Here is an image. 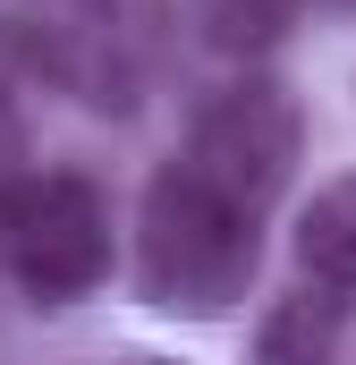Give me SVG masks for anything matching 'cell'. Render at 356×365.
I'll list each match as a JSON object with an SVG mask.
<instances>
[{"label": "cell", "instance_id": "2", "mask_svg": "<svg viewBox=\"0 0 356 365\" xmlns=\"http://www.w3.org/2000/svg\"><path fill=\"white\" fill-rule=\"evenodd\" d=\"M119 264L110 204L77 170H9L0 179V280L26 306H77Z\"/></svg>", "mask_w": 356, "mask_h": 365}, {"label": "cell", "instance_id": "5", "mask_svg": "<svg viewBox=\"0 0 356 365\" xmlns=\"http://www.w3.org/2000/svg\"><path fill=\"white\" fill-rule=\"evenodd\" d=\"M288 255H297V272H305V280H323V289L356 297V170L323 179L305 204H297Z\"/></svg>", "mask_w": 356, "mask_h": 365}, {"label": "cell", "instance_id": "1", "mask_svg": "<svg viewBox=\"0 0 356 365\" xmlns=\"http://www.w3.org/2000/svg\"><path fill=\"white\" fill-rule=\"evenodd\" d=\"M255 272H263V212H246L170 153L136 195V297L153 314L212 323L255 289Z\"/></svg>", "mask_w": 356, "mask_h": 365}, {"label": "cell", "instance_id": "3", "mask_svg": "<svg viewBox=\"0 0 356 365\" xmlns=\"http://www.w3.org/2000/svg\"><path fill=\"white\" fill-rule=\"evenodd\" d=\"M178 162L204 170L221 195H238L246 212L271 221V204L288 195L297 162H305V110H297V93L280 86V77L246 68V77H229V86H212L195 102Z\"/></svg>", "mask_w": 356, "mask_h": 365}, {"label": "cell", "instance_id": "8", "mask_svg": "<svg viewBox=\"0 0 356 365\" xmlns=\"http://www.w3.org/2000/svg\"><path fill=\"white\" fill-rule=\"evenodd\" d=\"M331 9H356V0H331Z\"/></svg>", "mask_w": 356, "mask_h": 365}, {"label": "cell", "instance_id": "4", "mask_svg": "<svg viewBox=\"0 0 356 365\" xmlns=\"http://www.w3.org/2000/svg\"><path fill=\"white\" fill-rule=\"evenodd\" d=\"M348 306L356 297L323 289V280L280 289L263 306V323H255V340H246V365H340V349H348Z\"/></svg>", "mask_w": 356, "mask_h": 365}, {"label": "cell", "instance_id": "6", "mask_svg": "<svg viewBox=\"0 0 356 365\" xmlns=\"http://www.w3.org/2000/svg\"><path fill=\"white\" fill-rule=\"evenodd\" d=\"M17 153V119H9V102H0V162Z\"/></svg>", "mask_w": 356, "mask_h": 365}, {"label": "cell", "instance_id": "7", "mask_svg": "<svg viewBox=\"0 0 356 365\" xmlns=\"http://www.w3.org/2000/svg\"><path fill=\"white\" fill-rule=\"evenodd\" d=\"M119 365H178V357H153V349H127Z\"/></svg>", "mask_w": 356, "mask_h": 365}, {"label": "cell", "instance_id": "9", "mask_svg": "<svg viewBox=\"0 0 356 365\" xmlns=\"http://www.w3.org/2000/svg\"><path fill=\"white\" fill-rule=\"evenodd\" d=\"M288 9H305V0H288Z\"/></svg>", "mask_w": 356, "mask_h": 365}]
</instances>
